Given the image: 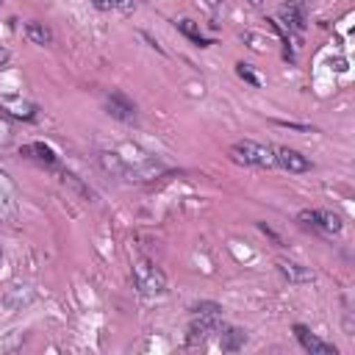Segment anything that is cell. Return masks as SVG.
<instances>
[{"label": "cell", "instance_id": "8fae6325", "mask_svg": "<svg viewBox=\"0 0 355 355\" xmlns=\"http://www.w3.org/2000/svg\"><path fill=\"white\" fill-rule=\"evenodd\" d=\"M216 333H219V344H222L225 352H236V349H241L244 341H247L244 330H239V327H225V324H222Z\"/></svg>", "mask_w": 355, "mask_h": 355}, {"label": "cell", "instance_id": "4fadbf2b", "mask_svg": "<svg viewBox=\"0 0 355 355\" xmlns=\"http://www.w3.org/2000/svg\"><path fill=\"white\" fill-rule=\"evenodd\" d=\"M25 36H28V42H33V44H50L53 42V31L44 25V22H25Z\"/></svg>", "mask_w": 355, "mask_h": 355}, {"label": "cell", "instance_id": "9a60e30c", "mask_svg": "<svg viewBox=\"0 0 355 355\" xmlns=\"http://www.w3.org/2000/svg\"><path fill=\"white\" fill-rule=\"evenodd\" d=\"M191 313H219L222 316V305L214 302V300H200L191 305Z\"/></svg>", "mask_w": 355, "mask_h": 355}, {"label": "cell", "instance_id": "5b68a950", "mask_svg": "<svg viewBox=\"0 0 355 355\" xmlns=\"http://www.w3.org/2000/svg\"><path fill=\"white\" fill-rule=\"evenodd\" d=\"M103 108H105L108 116H114V119H119V122H133V119H136V105H133V100H130L128 94H122V92L105 94V97H103Z\"/></svg>", "mask_w": 355, "mask_h": 355}, {"label": "cell", "instance_id": "3957f363", "mask_svg": "<svg viewBox=\"0 0 355 355\" xmlns=\"http://www.w3.org/2000/svg\"><path fill=\"white\" fill-rule=\"evenodd\" d=\"M222 327V316L219 313H191L189 322V333H186V347H197L202 344L211 333H216Z\"/></svg>", "mask_w": 355, "mask_h": 355}, {"label": "cell", "instance_id": "ffe728a7", "mask_svg": "<svg viewBox=\"0 0 355 355\" xmlns=\"http://www.w3.org/2000/svg\"><path fill=\"white\" fill-rule=\"evenodd\" d=\"M6 58H8V50H0V64H3Z\"/></svg>", "mask_w": 355, "mask_h": 355}, {"label": "cell", "instance_id": "44dd1931", "mask_svg": "<svg viewBox=\"0 0 355 355\" xmlns=\"http://www.w3.org/2000/svg\"><path fill=\"white\" fill-rule=\"evenodd\" d=\"M247 3H250V6H255V8L261 6V0H247Z\"/></svg>", "mask_w": 355, "mask_h": 355}, {"label": "cell", "instance_id": "ba28073f", "mask_svg": "<svg viewBox=\"0 0 355 355\" xmlns=\"http://www.w3.org/2000/svg\"><path fill=\"white\" fill-rule=\"evenodd\" d=\"M275 166H283L286 172H308L311 169V161L294 150V147H275Z\"/></svg>", "mask_w": 355, "mask_h": 355}, {"label": "cell", "instance_id": "2e32d148", "mask_svg": "<svg viewBox=\"0 0 355 355\" xmlns=\"http://www.w3.org/2000/svg\"><path fill=\"white\" fill-rule=\"evenodd\" d=\"M236 75L241 78V80H247L250 86H261V80H258V75L250 69V64H244V61H239L236 64Z\"/></svg>", "mask_w": 355, "mask_h": 355}, {"label": "cell", "instance_id": "d6986e66", "mask_svg": "<svg viewBox=\"0 0 355 355\" xmlns=\"http://www.w3.org/2000/svg\"><path fill=\"white\" fill-rule=\"evenodd\" d=\"M219 3H222V0H208V6H211V8H219Z\"/></svg>", "mask_w": 355, "mask_h": 355}, {"label": "cell", "instance_id": "6da1fadb", "mask_svg": "<svg viewBox=\"0 0 355 355\" xmlns=\"http://www.w3.org/2000/svg\"><path fill=\"white\" fill-rule=\"evenodd\" d=\"M133 286L141 297H161V294H166V275L150 258H136L133 261Z\"/></svg>", "mask_w": 355, "mask_h": 355}, {"label": "cell", "instance_id": "5bb4252c", "mask_svg": "<svg viewBox=\"0 0 355 355\" xmlns=\"http://www.w3.org/2000/svg\"><path fill=\"white\" fill-rule=\"evenodd\" d=\"M11 208V186L6 180V175L0 172V216H6Z\"/></svg>", "mask_w": 355, "mask_h": 355}, {"label": "cell", "instance_id": "7402d4cb", "mask_svg": "<svg viewBox=\"0 0 355 355\" xmlns=\"http://www.w3.org/2000/svg\"><path fill=\"white\" fill-rule=\"evenodd\" d=\"M0 258H3V250H0Z\"/></svg>", "mask_w": 355, "mask_h": 355}, {"label": "cell", "instance_id": "277c9868", "mask_svg": "<svg viewBox=\"0 0 355 355\" xmlns=\"http://www.w3.org/2000/svg\"><path fill=\"white\" fill-rule=\"evenodd\" d=\"M297 219H300L302 225L313 227V230L327 233V236H336V233H341V230H344L341 216H338V214H333V211H300V214H297Z\"/></svg>", "mask_w": 355, "mask_h": 355}, {"label": "cell", "instance_id": "7c38bea8", "mask_svg": "<svg viewBox=\"0 0 355 355\" xmlns=\"http://www.w3.org/2000/svg\"><path fill=\"white\" fill-rule=\"evenodd\" d=\"M175 28H178L186 39H191L194 44H200V47H208V44H211V39H205V36H202V31H200V25H197L194 19H178V22H175Z\"/></svg>", "mask_w": 355, "mask_h": 355}, {"label": "cell", "instance_id": "52a82bcc", "mask_svg": "<svg viewBox=\"0 0 355 355\" xmlns=\"http://www.w3.org/2000/svg\"><path fill=\"white\" fill-rule=\"evenodd\" d=\"M294 336H297V341L302 344V349L311 352V355H338V349H336L333 344L322 341V338H319L316 333H311L305 324H294Z\"/></svg>", "mask_w": 355, "mask_h": 355}, {"label": "cell", "instance_id": "7a4b0ae2", "mask_svg": "<svg viewBox=\"0 0 355 355\" xmlns=\"http://www.w3.org/2000/svg\"><path fill=\"white\" fill-rule=\"evenodd\" d=\"M230 158L236 164L269 169V166H275V147L261 144V141H252V139H241V141L230 144Z\"/></svg>", "mask_w": 355, "mask_h": 355}, {"label": "cell", "instance_id": "e0dca14e", "mask_svg": "<svg viewBox=\"0 0 355 355\" xmlns=\"http://www.w3.org/2000/svg\"><path fill=\"white\" fill-rule=\"evenodd\" d=\"M92 6L100 11H111V8H128L130 0H92Z\"/></svg>", "mask_w": 355, "mask_h": 355}, {"label": "cell", "instance_id": "8992f818", "mask_svg": "<svg viewBox=\"0 0 355 355\" xmlns=\"http://www.w3.org/2000/svg\"><path fill=\"white\" fill-rule=\"evenodd\" d=\"M277 14H280V19H283V25L288 31L302 33L305 22H308V0H286Z\"/></svg>", "mask_w": 355, "mask_h": 355}, {"label": "cell", "instance_id": "9c48e42d", "mask_svg": "<svg viewBox=\"0 0 355 355\" xmlns=\"http://www.w3.org/2000/svg\"><path fill=\"white\" fill-rule=\"evenodd\" d=\"M19 155L22 158H31L36 164H44V166H55L58 164V155L53 147H47L44 141H31V144H22L19 147Z\"/></svg>", "mask_w": 355, "mask_h": 355}, {"label": "cell", "instance_id": "603a6c76", "mask_svg": "<svg viewBox=\"0 0 355 355\" xmlns=\"http://www.w3.org/2000/svg\"><path fill=\"white\" fill-rule=\"evenodd\" d=\"M0 3H3V0H0Z\"/></svg>", "mask_w": 355, "mask_h": 355}, {"label": "cell", "instance_id": "30bf717a", "mask_svg": "<svg viewBox=\"0 0 355 355\" xmlns=\"http://www.w3.org/2000/svg\"><path fill=\"white\" fill-rule=\"evenodd\" d=\"M277 272H280L288 283H294V286L313 280V272H311L308 266H302V263H294V261H277Z\"/></svg>", "mask_w": 355, "mask_h": 355}, {"label": "cell", "instance_id": "ac0fdd59", "mask_svg": "<svg viewBox=\"0 0 355 355\" xmlns=\"http://www.w3.org/2000/svg\"><path fill=\"white\" fill-rule=\"evenodd\" d=\"M8 136H11V125L0 116V144H6V141H8Z\"/></svg>", "mask_w": 355, "mask_h": 355}]
</instances>
